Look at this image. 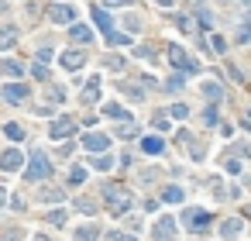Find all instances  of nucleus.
Returning a JSON list of instances; mask_svg holds the SVG:
<instances>
[{
	"label": "nucleus",
	"mask_w": 251,
	"mask_h": 241,
	"mask_svg": "<svg viewBox=\"0 0 251 241\" xmlns=\"http://www.w3.org/2000/svg\"><path fill=\"white\" fill-rule=\"evenodd\" d=\"M107 207H110L114 217L127 214V207H131V193H127L124 186H110V189H107Z\"/></svg>",
	"instance_id": "1"
},
{
	"label": "nucleus",
	"mask_w": 251,
	"mask_h": 241,
	"mask_svg": "<svg viewBox=\"0 0 251 241\" xmlns=\"http://www.w3.org/2000/svg\"><path fill=\"white\" fill-rule=\"evenodd\" d=\"M48 172H52L48 155H45V152H34V155L28 158V179H34V183H38V179H45Z\"/></svg>",
	"instance_id": "2"
},
{
	"label": "nucleus",
	"mask_w": 251,
	"mask_h": 241,
	"mask_svg": "<svg viewBox=\"0 0 251 241\" xmlns=\"http://www.w3.org/2000/svg\"><path fill=\"white\" fill-rule=\"evenodd\" d=\"M183 224H186V231L203 234V231L210 227V214H206V210H200V207H189V210H186V217H183Z\"/></svg>",
	"instance_id": "3"
},
{
	"label": "nucleus",
	"mask_w": 251,
	"mask_h": 241,
	"mask_svg": "<svg viewBox=\"0 0 251 241\" xmlns=\"http://www.w3.org/2000/svg\"><path fill=\"white\" fill-rule=\"evenodd\" d=\"M165 55H169V62H172V66H179V69H193V72L200 69V66H196V59H189L179 45H169V49H165Z\"/></svg>",
	"instance_id": "4"
},
{
	"label": "nucleus",
	"mask_w": 251,
	"mask_h": 241,
	"mask_svg": "<svg viewBox=\"0 0 251 241\" xmlns=\"http://www.w3.org/2000/svg\"><path fill=\"white\" fill-rule=\"evenodd\" d=\"M155 241H175V221L172 217H158L155 221Z\"/></svg>",
	"instance_id": "5"
},
{
	"label": "nucleus",
	"mask_w": 251,
	"mask_h": 241,
	"mask_svg": "<svg viewBox=\"0 0 251 241\" xmlns=\"http://www.w3.org/2000/svg\"><path fill=\"white\" fill-rule=\"evenodd\" d=\"M83 148L93 152V155H103L107 148H110V138H103V135H83Z\"/></svg>",
	"instance_id": "6"
},
{
	"label": "nucleus",
	"mask_w": 251,
	"mask_h": 241,
	"mask_svg": "<svg viewBox=\"0 0 251 241\" xmlns=\"http://www.w3.org/2000/svg\"><path fill=\"white\" fill-rule=\"evenodd\" d=\"M4 100L7 103H24L28 100V86L24 83H7L4 86Z\"/></svg>",
	"instance_id": "7"
},
{
	"label": "nucleus",
	"mask_w": 251,
	"mask_h": 241,
	"mask_svg": "<svg viewBox=\"0 0 251 241\" xmlns=\"http://www.w3.org/2000/svg\"><path fill=\"white\" fill-rule=\"evenodd\" d=\"M0 166H4L7 172H14V169H21V166H24V155H21L17 148H7L4 155H0Z\"/></svg>",
	"instance_id": "8"
},
{
	"label": "nucleus",
	"mask_w": 251,
	"mask_h": 241,
	"mask_svg": "<svg viewBox=\"0 0 251 241\" xmlns=\"http://www.w3.org/2000/svg\"><path fill=\"white\" fill-rule=\"evenodd\" d=\"M62 66H65L69 72H76V69H83V66H86V55H83L79 49H69V52L62 55Z\"/></svg>",
	"instance_id": "9"
},
{
	"label": "nucleus",
	"mask_w": 251,
	"mask_h": 241,
	"mask_svg": "<svg viewBox=\"0 0 251 241\" xmlns=\"http://www.w3.org/2000/svg\"><path fill=\"white\" fill-rule=\"evenodd\" d=\"M73 131H76V124H73V120H69V117H59L55 124H52V138H55V141L69 138V135H73Z\"/></svg>",
	"instance_id": "10"
},
{
	"label": "nucleus",
	"mask_w": 251,
	"mask_h": 241,
	"mask_svg": "<svg viewBox=\"0 0 251 241\" xmlns=\"http://www.w3.org/2000/svg\"><path fill=\"white\" fill-rule=\"evenodd\" d=\"M93 21H96V28H100L107 38L114 34V21H110V14H107V11H100V7H96V11H93Z\"/></svg>",
	"instance_id": "11"
},
{
	"label": "nucleus",
	"mask_w": 251,
	"mask_h": 241,
	"mask_svg": "<svg viewBox=\"0 0 251 241\" xmlns=\"http://www.w3.org/2000/svg\"><path fill=\"white\" fill-rule=\"evenodd\" d=\"M241 227H244V224H241L237 217H231V221H224V224H220V238H224V241H234V238L241 234Z\"/></svg>",
	"instance_id": "12"
},
{
	"label": "nucleus",
	"mask_w": 251,
	"mask_h": 241,
	"mask_svg": "<svg viewBox=\"0 0 251 241\" xmlns=\"http://www.w3.org/2000/svg\"><path fill=\"white\" fill-rule=\"evenodd\" d=\"M76 17V7H69V4H62V7H52V21L55 24H69Z\"/></svg>",
	"instance_id": "13"
},
{
	"label": "nucleus",
	"mask_w": 251,
	"mask_h": 241,
	"mask_svg": "<svg viewBox=\"0 0 251 241\" xmlns=\"http://www.w3.org/2000/svg\"><path fill=\"white\" fill-rule=\"evenodd\" d=\"M165 148V141L158 135H148V138H141V152H148V155H158Z\"/></svg>",
	"instance_id": "14"
},
{
	"label": "nucleus",
	"mask_w": 251,
	"mask_h": 241,
	"mask_svg": "<svg viewBox=\"0 0 251 241\" xmlns=\"http://www.w3.org/2000/svg\"><path fill=\"white\" fill-rule=\"evenodd\" d=\"M103 114L110 117V120H127V110H124L121 103H107V107H103Z\"/></svg>",
	"instance_id": "15"
},
{
	"label": "nucleus",
	"mask_w": 251,
	"mask_h": 241,
	"mask_svg": "<svg viewBox=\"0 0 251 241\" xmlns=\"http://www.w3.org/2000/svg\"><path fill=\"white\" fill-rule=\"evenodd\" d=\"M165 204H183V200H186V193L183 189H179V186H165Z\"/></svg>",
	"instance_id": "16"
},
{
	"label": "nucleus",
	"mask_w": 251,
	"mask_h": 241,
	"mask_svg": "<svg viewBox=\"0 0 251 241\" xmlns=\"http://www.w3.org/2000/svg\"><path fill=\"white\" fill-rule=\"evenodd\" d=\"M76 238H79V241H96V238H100V227H96V224H86V227L76 231Z\"/></svg>",
	"instance_id": "17"
},
{
	"label": "nucleus",
	"mask_w": 251,
	"mask_h": 241,
	"mask_svg": "<svg viewBox=\"0 0 251 241\" xmlns=\"http://www.w3.org/2000/svg\"><path fill=\"white\" fill-rule=\"evenodd\" d=\"M90 38H93V31H90L86 24H73V42H83V45H86Z\"/></svg>",
	"instance_id": "18"
},
{
	"label": "nucleus",
	"mask_w": 251,
	"mask_h": 241,
	"mask_svg": "<svg viewBox=\"0 0 251 241\" xmlns=\"http://www.w3.org/2000/svg\"><path fill=\"white\" fill-rule=\"evenodd\" d=\"M93 169L110 172V169H114V158H110V155H96V158H93Z\"/></svg>",
	"instance_id": "19"
},
{
	"label": "nucleus",
	"mask_w": 251,
	"mask_h": 241,
	"mask_svg": "<svg viewBox=\"0 0 251 241\" xmlns=\"http://www.w3.org/2000/svg\"><path fill=\"white\" fill-rule=\"evenodd\" d=\"M203 97H206V100H217V97H220V86L213 83V79H206V83H203Z\"/></svg>",
	"instance_id": "20"
},
{
	"label": "nucleus",
	"mask_w": 251,
	"mask_h": 241,
	"mask_svg": "<svg viewBox=\"0 0 251 241\" xmlns=\"http://www.w3.org/2000/svg\"><path fill=\"white\" fill-rule=\"evenodd\" d=\"M38 200H45V204H62V189H42Z\"/></svg>",
	"instance_id": "21"
},
{
	"label": "nucleus",
	"mask_w": 251,
	"mask_h": 241,
	"mask_svg": "<svg viewBox=\"0 0 251 241\" xmlns=\"http://www.w3.org/2000/svg\"><path fill=\"white\" fill-rule=\"evenodd\" d=\"M69 183H73V186H79V183H86V169H83V166H76L73 172H69Z\"/></svg>",
	"instance_id": "22"
},
{
	"label": "nucleus",
	"mask_w": 251,
	"mask_h": 241,
	"mask_svg": "<svg viewBox=\"0 0 251 241\" xmlns=\"http://www.w3.org/2000/svg\"><path fill=\"white\" fill-rule=\"evenodd\" d=\"M169 114H172L175 120H183V117H189V107H186V103H172V110H169Z\"/></svg>",
	"instance_id": "23"
},
{
	"label": "nucleus",
	"mask_w": 251,
	"mask_h": 241,
	"mask_svg": "<svg viewBox=\"0 0 251 241\" xmlns=\"http://www.w3.org/2000/svg\"><path fill=\"white\" fill-rule=\"evenodd\" d=\"M183 83H186L183 76H172L169 83H165V90H169V93H179V90H183Z\"/></svg>",
	"instance_id": "24"
},
{
	"label": "nucleus",
	"mask_w": 251,
	"mask_h": 241,
	"mask_svg": "<svg viewBox=\"0 0 251 241\" xmlns=\"http://www.w3.org/2000/svg\"><path fill=\"white\" fill-rule=\"evenodd\" d=\"M4 135H7L11 141H21V138H24V131H21L17 124H7V128H4Z\"/></svg>",
	"instance_id": "25"
},
{
	"label": "nucleus",
	"mask_w": 251,
	"mask_h": 241,
	"mask_svg": "<svg viewBox=\"0 0 251 241\" xmlns=\"http://www.w3.org/2000/svg\"><path fill=\"white\" fill-rule=\"evenodd\" d=\"M110 241H138V234H127V231H110Z\"/></svg>",
	"instance_id": "26"
},
{
	"label": "nucleus",
	"mask_w": 251,
	"mask_h": 241,
	"mask_svg": "<svg viewBox=\"0 0 251 241\" xmlns=\"http://www.w3.org/2000/svg\"><path fill=\"white\" fill-rule=\"evenodd\" d=\"M107 69H114V72H121V69H124V59H121V55H110V59H107Z\"/></svg>",
	"instance_id": "27"
},
{
	"label": "nucleus",
	"mask_w": 251,
	"mask_h": 241,
	"mask_svg": "<svg viewBox=\"0 0 251 241\" xmlns=\"http://www.w3.org/2000/svg\"><path fill=\"white\" fill-rule=\"evenodd\" d=\"M107 42H110V45H127V42H131V38H127V34H121V31H114L110 38H107Z\"/></svg>",
	"instance_id": "28"
},
{
	"label": "nucleus",
	"mask_w": 251,
	"mask_h": 241,
	"mask_svg": "<svg viewBox=\"0 0 251 241\" xmlns=\"http://www.w3.org/2000/svg\"><path fill=\"white\" fill-rule=\"evenodd\" d=\"M152 124H155V131H169V117H165V114H158Z\"/></svg>",
	"instance_id": "29"
},
{
	"label": "nucleus",
	"mask_w": 251,
	"mask_h": 241,
	"mask_svg": "<svg viewBox=\"0 0 251 241\" xmlns=\"http://www.w3.org/2000/svg\"><path fill=\"white\" fill-rule=\"evenodd\" d=\"M31 76H34V79H45V76H48L45 62H38V66H31Z\"/></svg>",
	"instance_id": "30"
},
{
	"label": "nucleus",
	"mask_w": 251,
	"mask_h": 241,
	"mask_svg": "<svg viewBox=\"0 0 251 241\" xmlns=\"http://www.w3.org/2000/svg\"><path fill=\"white\" fill-rule=\"evenodd\" d=\"M48 224H55V227H62V224H65V210H55V214L48 217Z\"/></svg>",
	"instance_id": "31"
},
{
	"label": "nucleus",
	"mask_w": 251,
	"mask_h": 241,
	"mask_svg": "<svg viewBox=\"0 0 251 241\" xmlns=\"http://www.w3.org/2000/svg\"><path fill=\"white\" fill-rule=\"evenodd\" d=\"M203 120H206V124H217V110H213V107H206V114H203Z\"/></svg>",
	"instance_id": "32"
},
{
	"label": "nucleus",
	"mask_w": 251,
	"mask_h": 241,
	"mask_svg": "<svg viewBox=\"0 0 251 241\" xmlns=\"http://www.w3.org/2000/svg\"><path fill=\"white\" fill-rule=\"evenodd\" d=\"M134 0H107V7H131Z\"/></svg>",
	"instance_id": "33"
},
{
	"label": "nucleus",
	"mask_w": 251,
	"mask_h": 241,
	"mask_svg": "<svg viewBox=\"0 0 251 241\" xmlns=\"http://www.w3.org/2000/svg\"><path fill=\"white\" fill-rule=\"evenodd\" d=\"M241 42H251V28H248V31H241Z\"/></svg>",
	"instance_id": "34"
},
{
	"label": "nucleus",
	"mask_w": 251,
	"mask_h": 241,
	"mask_svg": "<svg viewBox=\"0 0 251 241\" xmlns=\"http://www.w3.org/2000/svg\"><path fill=\"white\" fill-rule=\"evenodd\" d=\"M34 241H52V238H45V234H38V238H34Z\"/></svg>",
	"instance_id": "35"
},
{
	"label": "nucleus",
	"mask_w": 251,
	"mask_h": 241,
	"mask_svg": "<svg viewBox=\"0 0 251 241\" xmlns=\"http://www.w3.org/2000/svg\"><path fill=\"white\" fill-rule=\"evenodd\" d=\"M158 4H162V7H169V4H172V0H158Z\"/></svg>",
	"instance_id": "36"
},
{
	"label": "nucleus",
	"mask_w": 251,
	"mask_h": 241,
	"mask_svg": "<svg viewBox=\"0 0 251 241\" xmlns=\"http://www.w3.org/2000/svg\"><path fill=\"white\" fill-rule=\"evenodd\" d=\"M244 124H251V110H248V120H244Z\"/></svg>",
	"instance_id": "37"
},
{
	"label": "nucleus",
	"mask_w": 251,
	"mask_h": 241,
	"mask_svg": "<svg viewBox=\"0 0 251 241\" xmlns=\"http://www.w3.org/2000/svg\"><path fill=\"white\" fill-rule=\"evenodd\" d=\"M7 241H17V238H7Z\"/></svg>",
	"instance_id": "38"
}]
</instances>
